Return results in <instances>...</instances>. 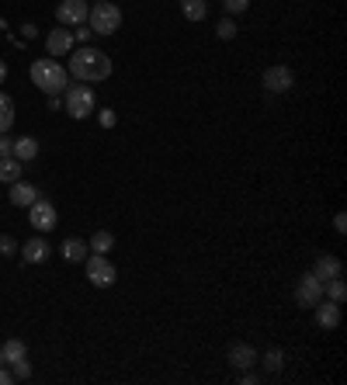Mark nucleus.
<instances>
[{
	"label": "nucleus",
	"mask_w": 347,
	"mask_h": 385,
	"mask_svg": "<svg viewBox=\"0 0 347 385\" xmlns=\"http://www.w3.org/2000/svg\"><path fill=\"white\" fill-rule=\"evenodd\" d=\"M21 163H32V160H38V139L35 136H21V139H14V149H11Z\"/></svg>",
	"instance_id": "obj_16"
},
{
	"label": "nucleus",
	"mask_w": 347,
	"mask_h": 385,
	"mask_svg": "<svg viewBox=\"0 0 347 385\" xmlns=\"http://www.w3.org/2000/svg\"><path fill=\"white\" fill-rule=\"evenodd\" d=\"M91 35H94V32H91V28H77V38H80V42H87V38H91Z\"/></svg>",
	"instance_id": "obj_33"
},
{
	"label": "nucleus",
	"mask_w": 347,
	"mask_h": 385,
	"mask_svg": "<svg viewBox=\"0 0 347 385\" xmlns=\"http://www.w3.org/2000/svg\"><path fill=\"white\" fill-rule=\"evenodd\" d=\"M14 125V101L0 90V132H8Z\"/></svg>",
	"instance_id": "obj_21"
},
{
	"label": "nucleus",
	"mask_w": 347,
	"mask_h": 385,
	"mask_svg": "<svg viewBox=\"0 0 347 385\" xmlns=\"http://www.w3.org/2000/svg\"><path fill=\"white\" fill-rule=\"evenodd\" d=\"M32 84H35L42 94L56 97V94H63V90L70 87V73H67V66H60L52 56H42V60L32 63Z\"/></svg>",
	"instance_id": "obj_2"
},
{
	"label": "nucleus",
	"mask_w": 347,
	"mask_h": 385,
	"mask_svg": "<svg viewBox=\"0 0 347 385\" xmlns=\"http://www.w3.org/2000/svg\"><path fill=\"white\" fill-rule=\"evenodd\" d=\"M97 119H101V125H104V129H111V125H115V112H111V108H104V112H97Z\"/></svg>",
	"instance_id": "obj_30"
},
{
	"label": "nucleus",
	"mask_w": 347,
	"mask_h": 385,
	"mask_svg": "<svg viewBox=\"0 0 347 385\" xmlns=\"http://www.w3.org/2000/svg\"><path fill=\"white\" fill-rule=\"evenodd\" d=\"M87 247H91L94 253H108V250L115 247V236H111L108 229H97V233L91 236V243H87Z\"/></svg>",
	"instance_id": "obj_22"
},
{
	"label": "nucleus",
	"mask_w": 347,
	"mask_h": 385,
	"mask_svg": "<svg viewBox=\"0 0 347 385\" xmlns=\"http://www.w3.org/2000/svg\"><path fill=\"white\" fill-rule=\"evenodd\" d=\"M87 282L94 288H111L115 282H119V271H115V264L108 260V253L87 257Z\"/></svg>",
	"instance_id": "obj_5"
},
{
	"label": "nucleus",
	"mask_w": 347,
	"mask_h": 385,
	"mask_svg": "<svg viewBox=\"0 0 347 385\" xmlns=\"http://www.w3.org/2000/svg\"><path fill=\"white\" fill-rule=\"evenodd\" d=\"M4 80H8V63L0 60V84H4Z\"/></svg>",
	"instance_id": "obj_34"
},
{
	"label": "nucleus",
	"mask_w": 347,
	"mask_h": 385,
	"mask_svg": "<svg viewBox=\"0 0 347 385\" xmlns=\"http://www.w3.org/2000/svg\"><path fill=\"white\" fill-rule=\"evenodd\" d=\"M111 60L104 56L101 49H91V45H84V49H77V56H70V77H77L80 84H101V80H108L111 77Z\"/></svg>",
	"instance_id": "obj_1"
},
{
	"label": "nucleus",
	"mask_w": 347,
	"mask_h": 385,
	"mask_svg": "<svg viewBox=\"0 0 347 385\" xmlns=\"http://www.w3.org/2000/svg\"><path fill=\"white\" fill-rule=\"evenodd\" d=\"M0 364H4V354H0Z\"/></svg>",
	"instance_id": "obj_35"
},
{
	"label": "nucleus",
	"mask_w": 347,
	"mask_h": 385,
	"mask_svg": "<svg viewBox=\"0 0 347 385\" xmlns=\"http://www.w3.org/2000/svg\"><path fill=\"white\" fill-rule=\"evenodd\" d=\"M11 371H14V378H28V375H32V364H28V361H18Z\"/></svg>",
	"instance_id": "obj_29"
},
{
	"label": "nucleus",
	"mask_w": 347,
	"mask_h": 385,
	"mask_svg": "<svg viewBox=\"0 0 347 385\" xmlns=\"http://www.w3.org/2000/svg\"><path fill=\"white\" fill-rule=\"evenodd\" d=\"M0 253H4V257H14V253H18V240H14V236H0Z\"/></svg>",
	"instance_id": "obj_27"
},
{
	"label": "nucleus",
	"mask_w": 347,
	"mask_h": 385,
	"mask_svg": "<svg viewBox=\"0 0 347 385\" xmlns=\"http://www.w3.org/2000/svg\"><path fill=\"white\" fill-rule=\"evenodd\" d=\"M87 25H91L94 35H115L122 28V11L115 4H108V0H97V4L91 8V14H87Z\"/></svg>",
	"instance_id": "obj_4"
},
{
	"label": "nucleus",
	"mask_w": 347,
	"mask_h": 385,
	"mask_svg": "<svg viewBox=\"0 0 347 385\" xmlns=\"http://www.w3.org/2000/svg\"><path fill=\"white\" fill-rule=\"evenodd\" d=\"M333 229H337V233H347V215H344V212L333 215Z\"/></svg>",
	"instance_id": "obj_31"
},
{
	"label": "nucleus",
	"mask_w": 347,
	"mask_h": 385,
	"mask_svg": "<svg viewBox=\"0 0 347 385\" xmlns=\"http://www.w3.org/2000/svg\"><path fill=\"white\" fill-rule=\"evenodd\" d=\"M35 198H42V191H38L35 184H25V181H14V184H11V205H14V208H28Z\"/></svg>",
	"instance_id": "obj_13"
},
{
	"label": "nucleus",
	"mask_w": 347,
	"mask_h": 385,
	"mask_svg": "<svg viewBox=\"0 0 347 385\" xmlns=\"http://www.w3.org/2000/svg\"><path fill=\"white\" fill-rule=\"evenodd\" d=\"M21 160L11 153V156H0V181L4 184H14V181H21Z\"/></svg>",
	"instance_id": "obj_18"
},
{
	"label": "nucleus",
	"mask_w": 347,
	"mask_h": 385,
	"mask_svg": "<svg viewBox=\"0 0 347 385\" xmlns=\"http://www.w3.org/2000/svg\"><path fill=\"white\" fill-rule=\"evenodd\" d=\"M264 368H267V371H281V368H285V354H281L278 347H271V351L264 354Z\"/></svg>",
	"instance_id": "obj_24"
},
{
	"label": "nucleus",
	"mask_w": 347,
	"mask_h": 385,
	"mask_svg": "<svg viewBox=\"0 0 347 385\" xmlns=\"http://www.w3.org/2000/svg\"><path fill=\"white\" fill-rule=\"evenodd\" d=\"M45 49H49V56H70V49H73V32L70 28H52L45 35Z\"/></svg>",
	"instance_id": "obj_10"
},
{
	"label": "nucleus",
	"mask_w": 347,
	"mask_h": 385,
	"mask_svg": "<svg viewBox=\"0 0 347 385\" xmlns=\"http://www.w3.org/2000/svg\"><path fill=\"white\" fill-rule=\"evenodd\" d=\"M292 84H296V73L288 70V66H267V70H264V87H267L271 94L292 90Z\"/></svg>",
	"instance_id": "obj_9"
},
{
	"label": "nucleus",
	"mask_w": 347,
	"mask_h": 385,
	"mask_svg": "<svg viewBox=\"0 0 347 385\" xmlns=\"http://www.w3.org/2000/svg\"><path fill=\"white\" fill-rule=\"evenodd\" d=\"M320 299H323V282L316 278L313 271H309V274H302V278H299V288H296V302H299V309H313Z\"/></svg>",
	"instance_id": "obj_8"
},
{
	"label": "nucleus",
	"mask_w": 347,
	"mask_h": 385,
	"mask_svg": "<svg viewBox=\"0 0 347 385\" xmlns=\"http://www.w3.org/2000/svg\"><path fill=\"white\" fill-rule=\"evenodd\" d=\"M87 14H91V4L87 0H60V8H56V21L60 25H73V28H80L84 21H87Z\"/></svg>",
	"instance_id": "obj_7"
},
{
	"label": "nucleus",
	"mask_w": 347,
	"mask_h": 385,
	"mask_svg": "<svg viewBox=\"0 0 347 385\" xmlns=\"http://www.w3.org/2000/svg\"><path fill=\"white\" fill-rule=\"evenodd\" d=\"M313 309H316V326H320V330H337V326H340V306H337V302L320 299Z\"/></svg>",
	"instance_id": "obj_11"
},
{
	"label": "nucleus",
	"mask_w": 347,
	"mask_h": 385,
	"mask_svg": "<svg viewBox=\"0 0 347 385\" xmlns=\"http://www.w3.org/2000/svg\"><path fill=\"white\" fill-rule=\"evenodd\" d=\"M21 260H28V264L49 260V243H45L42 236H32L28 243H21Z\"/></svg>",
	"instance_id": "obj_15"
},
{
	"label": "nucleus",
	"mask_w": 347,
	"mask_h": 385,
	"mask_svg": "<svg viewBox=\"0 0 347 385\" xmlns=\"http://www.w3.org/2000/svg\"><path fill=\"white\" fill-rule=\"evenodd\" d=\"M215 35H219L222 42H229V38H237V25H233V18H222V21L215 25Z\"/></svg>",
	"instance_id": "obj_25"
},
{
	"label": "nucleus",
	"mask_w": 347,
	"mask_h": 385,
	"mask_svg": "<svg viewBox=\"0 0 347 385\" xmlns=\"http://www.w3.org/2000/svg\"><path fill=\"white\" fill-rule=\"evenodd\" d=\"M94 4H97V0H94Z\"/></svg>",
	"instance_id": "obj_36"
},
{
	"label": "nucleus",
	"mask_w": 347,
	"mask_h": 385,
	"mask_svg": "<svg viewBox=\"0 0 347 385\" xmlns=\"http://www.w3.org/2000/svg\"><path fill=\"white\" fill-rule=\"evenodd\" d=\"M229 364L240 368V371H247V368L257 364V351L250 344H233V347H229Z\"/></svg>",
	"instance_id": "obj_12"
},
{
	"label": "nucleus",
	"mask_w": 347,
	"mask_h": 385,
	"mask_svg": "<svg viewBox=\"0 0 347 385\" xmlns=\"http://www.w3.org/2000/svg\"><path fill=\"white\" fill-rule=\"evenodd\" d=\"M14 149V139H8V132H0V156H11Z\"/></svg>",
	"instance_id": "obj_28"
},
{
	"label": "nucleus",
	"mask_w": 347,
	"mask_h": 385,
	"mask_svg": "<svg viewBox=\"0 0 347 385\" xmlns=\"http://www.w3.org/2000/svg\"><path fill=\"white\" fill-rule=\"evenodd\" d=\"M11 382H18V378H14V371H8L4 364H0V385H11Z\"/></svg>",
	"instance_id": "obj_32"
},
{
	"label": "nucleus",
	"mask_w": 347,
	"mask_h": 385,
	"mask_svg": "<svg viewBox=\"0 0 347 385\" xmlns=\"http://www.w3.org/2000/svg\"><path fill=\"white\" fill-rule=\"evenodd\" d=\"M323 295H330V302H337V306H340V302L347 299V285H344L340 278H330V282L323 285Z\"/></svg>",
	"instance_id": "obj_23"
},
{
	"label": "nucleus",
	"mask_w": 347,
	"mask_h": 385,
	"mask_svg": "<svg viewBox=\"0 0 347 385\" xmlns=\"http://www.w3.org/2000/svg\"><path fill=\"white\" fill-rule=\"evenodd\" d=\"M313 274H316V278L326 285L330 278H340V274H344V264L337 260V257H330V253H323L320 260H316V267H313Z\"/></svg>",
	"instance_id": "obj_14"
},
{
	"label": "nucleus",
	"mask_w": 347,
	"mask_h": 385,
	"mask_svg": "<svg viewBox=\"0 0 347 385\" xmlns=\"http://www.w3.org/2000/svg\"><path fill=\"white\" fill-rule=\"evenodd\" d=\"M222 8H226V14H243L250 8V0H222Z\"/></svg>",
	"instance_id": "obj_26"
},
{
	"label": "nucleus",
	"mask_w": 347,
	"mask_h": 385,
	"mask_svg": "<svg viewBox=\"0 0 347 385\" xmlns=\"http://www.w3.org/2000/svg\"><path fill=\"white\" fill-rule=\"evenodd\" d=\"M0 354H4V364H11V368H14L18 361H25V358H28V347H25V340H18V337H14V340H8L4 347H0Z\"/></svg>",
	"instance_id": "obj_19"
},
{
	"label": "nucleus",
	"mask_w": 347,
	"mask_h": 385,
	"mask_svg": "<svg viewBox=\"0 0 347 385\" xmlns=\"http://www.w3.org/2000/svg\"><path fill=\"white\" fill-rule=\"evenodd\" d=\"M63 101H67V115L77 119V122L87 119V115H94V108H97V97H94V90L87 84H70L63 90Z\"/></svg>",
	"instance_id": "obj_3"
},
{
	"label": "nucleus",
	"mask_w": 347,
	"mask_h": 385,
	"mask_svg": "<svg viewBox=\"0 0 347 385\" xmlns=\"http://www.w3.org/2000/svg\"><path fill=\"white\" fill-rule=\"evenodd\" d=\"M181 14H184L188 21H205L208 4H205V0H181Z\"/></svg>",
	"instance_id": "obj_20"
},
{
	"label": "nucleus",
	"mask_w": 347,
	"mask_h": 385,
	"mask_svg": "<svg viewBox=\"0 0 347 385\" xmlns=\"http://www.w3.org/2000/svg\"><path fill=\"white\" fill-rule=\"evenodd\" d=\"M87 243L84 240H77V236H70V240H63V247H60V253H63V260H70V264H80V260H87Z\"/></svg>",
	"instance_id": "obj_17"
},
{
	"label": "nucleus",
	"mask_w": 347,
	"mask_h": 385,
	"mask_svg": "<svg viewBox=\"0 0 347 385\" xmlns=\"http://www.w3.org/2000/svg\"><path fill=\"white\" fill-rule=\"evenodd\" d=\"M28 223L35 233H52L56 226H60V215H56V205L45 201V198H35L28 205Z\"/></svg>",
	"instance_id": "obj_6"
}]
</instances>
